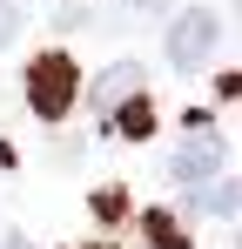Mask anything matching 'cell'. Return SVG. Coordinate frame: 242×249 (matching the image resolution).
<instances>
[{
	"label": "cell",
	"mask_w": 242,
	"mask_h": 249,
	"mask_svg": "<svg viewBox=\"0 0 242 249\" xmlns=\"http://www.w3.org/2000/svg\"><path fill=\"white\" fill-rule=\"evenodd\" d=\"M108 128H115V135H135V142H141V135L155 128V108H148V94H135V101H121L115 115H108Z\"/></svg>",
	"instance_id": "6"
},
{
	"label": "cell",
	"mask_w": 242,
	"mask_h": 249,
	"mask_svg": "<svg viewBox=\"0 0 242 249\" xmlns=\"http://www.w3.org/2000/svg\"><path fill=\"white\" fill-rule=\"evenodd\" d=\"M141 94V61H115L101 81L87 88V101H94V115H115L121 101H135Z\"/></svg>",
	"instance_id": "4"
},
{
	"label": "cell",
	"mask_w": 242,
	"mask_h": 249,
	"mask_svg": "<svg viewBox=\"0 0 242 249\" xmlns=\"http://www.w3.org/2000/svg\"><path fill=\"white\" fill-rule=\"evenodd\" d=\"M0 249H27V236H7V243H0Z\"/></svg>",
	"instance_id": "10"
},
{
	"label": "cell",
	"mask_w": 242,
	"mask_h": 249,
	"mask_svg": "<svg viewBox=\"0 0 242 249\" xmlns=\"http://www.w3.org/2000/svg\"><path fill=\"white\" fill-rule=\"evenodd\" d=\"M141 236H148L155 249H189V236H182V222H175L168 209H148V215H141Z\"/></svg>",
	"instance_id": "7"
},
{
	"label": "cell",
	"mask_w": 242,
	"mask_h": 249,
	"mask_svg": "<svg viewBox=\"0 0 242 249\" xmlns=\"http://www.w3.org/2000/svg\"><path fill=\"white\" fill-rule=\"evenodd\" d=\"M14 34H20V7L0 0V47H14Z\"/></svg>",
	"instance_id": "8"
},
{
	"label": "cell",
	"mask_w": 242,
	"mask_h": 249,
	"mask_svg": "<svg viewBox=\"0 0 242 249\" xmlns=\"http://www.w3.org/2000/svg\"><path fill=\"white\" fill-rule=\"evenodd\" d=\"M189 209H208V215H222V222H229V215L242 209V182H229V175H215V182H202L195 196H189Z\"/></svg>",
	"instance_id": "5"
},
{
	"label": "cell",
	"mask_w": 242,
	"mask_h": 249,
	"mask_svg": "<svg viewBox=\"0 0 242 249\" xmlns=\"http://www.w3.org/2000/svg\"><path fill=\"white\" fill-rule=\"evenodd\" d=\"M215 41H222V20H215L208 7H189V14H175V20H168V68L195 74L202 61L215 54Z\"/></svg>",
	"instance_id": "3"
},
{
	"label": "cell",
	"mask_w": 242,
	"mask_h": 249,
	"mask_svg": "<svg viewBox=\"0 0 242 249\" xmlns=\"http://www.w3.org/2000/svg\"><path fill=\"white\" fill-rule=\"evenodd\" d=\"M168 168H175V182L195 196L202 182H215V175L229 168V135H222L215 122H189V135L175 142V162Z\"/></svg>",
	"instance_id": "1"
},
{
	"label": "cell",
	"mask_w": 242,
	"mask_h": 249,
	"mask_svg": "<svg viewBox=\"0 0 242 249\" xmlns=\"http://www.w3.org/2000/svg\"><path fill=\"white\" fill-rule=\"evenodd\" d=\"M121 7H141V14H161L168 0H121Z\"/></svg>",
	"instance_id": "9"
},
{
	"label": "cell",
	"mask_w": 242,
	"mask_h": 249,
	"mask_svg": "<svg viewBox=\"0 0 242 249\" xmlns=\"http://www.w3.org/2000/svg\"><path fill=\"white\" fill-rule=\"evenodd\" d=\"M74 101H81V68L68 54H40L34 68H27V108H34L40 122H61Z\"/></svg>",
	"instance_id": "2"
},
{
	"label": "cell",
	"mask_w": 242,
	"mask_h": 249,
	"mask_svg": "<svg viewBox=\"0 0 242 249\" xmlns=\"http://www.w3.org/2000/svg\"><path fill=\"white\" fill-rule=\"evenodd\" d=\"M0 168H7V148H0Z\"/></svg>",
	"instance_id": "11"
}]
</instances>
